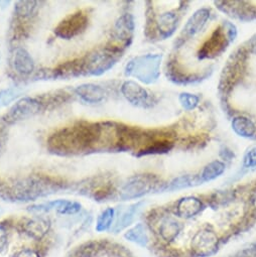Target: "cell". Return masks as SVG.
I'll use <instances>...</instances> for the list:
<instances>
[{
	"instance_id": "4fadbf2b",
	"label": "cell",
	"mask_w": 256,
	"mask_h": 257,
	"mask_svg": "<svg viewBox=\"0 0 256 257\" xmlns=\"http://www.w3.org/2000/svg\"><path fill=\"white\" fill-rule=\"evenodd\" d=\"M81 208V205L76 203V202H71V201H66V200H58V201H53L48 204H43L39 206H34V210H51L55 209L61 214H74L78 212Z\"/></svg>"
},
{
	"instance_id": "d4e9b609",
	"label": "cell",
	"mask_w": 256,
	"mask_h": 257,
	"mask_svg": "<svg viewBox=\"0 0 256 257\" xmlns=\"http://www.w3.org/2000/svg\"><path fill=\"white\" fill-rule=\"evenodd\" d=\"M234 257H256V243L249 247L243 248L242 250H239L234 255Z\"/></svg>"
},
{
	"instance_id": "2e32d148",
	"label": "cell",
	"mask_w": 256,
	"mask_h": 257,
	"mask_svg": "<svg viewBox=\"0 0 256 257\" xmlns=\"http://www.w3.org/2000/svg\"><path fill=\"white\" fill-rule=\"evenodd\" d=\"M125 238L142 247H147L150 243V237L143 224H138L125 233Z\"/></svg>"
},
{
	"instance_id": "44dd1931",
	"label": "cell",
	"mask_w": 256,
	"mask_h": 257,
	"mask_svg": "<svg viewBox=\"0 0 256 257\" xmlns=\"http://www.w3.org/2000/svg\"><path fill=\"white\" fill-rule=\"evenodd\" d=\"M224 172V165L220 162H214L211 165H209L202 174V179L205 182L212 181L219 177Z\"/></svg>"
},
{
	"instance_id": "9a60e30c",
	"label": "cell",
	"mask_w": 256,
	"mask_h": 257,
	"mask_svg": "<svg viewBox=\"0 0 256 257\" xmlns=\"http://www.w3.org/2000/svg\"><path fill=\"white\" fill-rule=\"evenodd\" d=\"M134 32V20L132 16L122 17L116 24L115 37L117 40L125 41L131 39Z\"/></svg>"
},
{
	"instance_id": "7a4b0ae2",
	"label": "cell",
	"mask_w": 256,
	"mask_h": 257,
	"mask_svg": "<svg viewBox=\"0 0 256 257\" xmlns=\"http://www.w3.org/2000/svg\"><path fill=\"white\" fill-rule=\"evenodd\" d=\"M220 240L213 230L203 229L195 234L191 242V251L195 257H211L219 250Z\"/></svg>"
},
{
	"instance_id": "4316f807",
	"label": "cell",
	"mask_w": 256,
	"mask_h": 257,
	"mask_svg": "<svg viewBox=\"0 0 256 257\" xmlns=\"http://www.w3.org/2000/svg\"><path fill=\"white\" fill-rule=\"evenodd\" d=\"M8 243V235L6 232V229L0 225V251H2Z\"/></svg>"
},
{
	"instance_id": "603a6c76",
	"label": "cell",
	"mask_w": 256,
	"mask_h": 257,
	"mask_svg": "<svg viewBox=\"0 0 256 257\" xmlns=\"http://www.w3.org/2000/svg\"><path fill=\"white\" fill-rule=\"evenodd\" d=\"M36 3H19L16 8V12L18 16L24 19L32 17L36 12Z\"/></svg>"
},
{
	"instance_id": "ffe728a7",
	"label": "cell",
	"mask_w": 256,
	"mask_h": 257,
	"mask_svg": "<svg viewBox=\"0 0 256 257\" xmlns=\"http://www.w3.org/2000/svg\"><path fill=\"white\" fill-rule=\"evenodd\" d=\"M114 219V210L112 208H107L98 217L96 223V230L98 232H104L108 230Z\"/></svg>"
},
{
	"instance_id": "e0dca14e",
	"label": "cell",
	"mask_w": 256,
	"mask_h": 257,
	"mask_svg": "<svg viewBox=\"0 0 256 257\" xmlns=\"http://www.w3.org/2000/svg\"><path fill=\"white\" fill-rule=\"evenodd\" d=\"M208 18H209V13L205 10L196 13L195 16L191 18L188 25L186 26V29H185L186 33L189 35L197 34L206 24V21L208 20Z\"/></svg>"
},
{
	"instance_id": "d6986e66",
	"label": "cell",
	"mask_w": 256,
	"mask_h": 257,
	"mask_svg": "<svg viewBox=\"0 0 256 257\" xmlns=\"http://www.w3.org/2000/svg\"><path fill=\"white\" fill-rule=\"evenodd\" d=\"M232 125L234 131L242 137H251L255 132L254 125L246 118H236Z\"/></svg>"
},
{
	"instance_id": "8fae6325",
	"label": "cell",
	"mask_w": 256,
	"mask_h": 257,
	"mask_svg": "<svg viewBox=\"0 0 256 257\" xmlns=\"http://www.w3.org/2000/svg\"><path fill=\"white\" fill-rule=\"evenodd\" d=\"M76 94L82 98L83 101L94 104L102 101L105 96L104 90L94 84H83L75 89Z\"/></svg>"
},
{
	"instance_id": "7c38bea8",
	"label": "cell",
	"mask_w": 256,
	"mask_h": 257,
	"mask_svg": "<svg viewBox=\"0 0 256 257\" xmlns=\"http://www.w3.org/2000/svg\"><path fill=\"white\" fill-rule=\"evenodd\" d=\"M203 209L202 202L195 197H187L179 201L177 213L183 218H192L198 215Z\"/></svg>"
},
{
	"instance_id": "7402d4cb",
	"label": "cell",
	"mask_w": 256,
	"mask_h": 257,
	"mask_svg": "<svg viewBox=\"0 0 256 257\" xmlns=\"http://www.w3.org/2000/svg\"><path fill=\"white\" fill-rule=\"evenodd\" d=\"M20 96L18 89L9 88L0 91V109L8 106L11 102L15 101Z\"/></svg>"
},
{
	"instance_id": "52a82bcc",
	"label": "cell",
	"mask_w": 256,
	"mask_h": 257,
	"mask_svg": "<svg viewBox=\"0 0 256 257\" xmlns=\"http://www.w3.org/2000/svg\"><path fill=\"white\" fill-rule=\"evenodd\" d=\"M114 55L95 53L84 60V70L91 75H101L113 66Z\"/></svg>"
},
{
	"instance_id": "30bf717a",
	"label": "cell",
	"mask_w": 256,
	"mask_h": 257,
	"mask_svg": "<svg viewBox=\"0 0 256 257\" xmlns=\"http://www.w3.org/2000/svg\"><path fill=\"white\" fill-rule=\"evenodd\" d=\"M15 70L22 75H29L35 69V63L32 56L25 49L19 48L15 51L13 58Z\"/></svg>"
},
{
	"instance_id": "8992f818",
	"label": "cell",
	"mask_w": 256,
	"mask_h": 257,
	"mask_svg": "<svg viewBox=\"0 0 256 257\" xmlns=\"http://www.w3.org/2000/svg\"><path fill=\"white\" fill-rule=\"evenodd\" d=\"M227 45L226 35L222 28H218L214 31L211 37L203 45L199 52L201 58H211L220 54Z\"/></svg>"
},
{
	"instance_id": "484cf974",
	"label": "cell",
	"mask_w": 256,
	"mask_h": 257,
	"mask_svg": "<svg viewBox=\"0 0 256 257\" xmlns=\"http://www.w3.org/2000/svg\"><path fill=\"white\" fill-rule=\"evenodd\" d=\"M245 165L247 167L256 166V150L250 151L245 157Z\"/></svg>"
},
{
	"instance_id": "5b68a950",
	"label": "cell",
	"mask_w": 256,
	"mask_h": 257,
	"mask_svg": "<svg viewBox=\"0 0 256 257\" xmlns=\"http://www.w3.org/2000/svg\"><path fill=\"white\" fill-rule=\"evenodd\" d=\"M41 109V103L36 99L24 98L17 102L11 111L6 115L7 122H16L34 114L38 113Z\"/></svg>"
},
{
	"instance_id": "83f0119b",
	"label": "cell",
	"mask_w": 256,
	"mask_h": 257,
	"mask_svg": "<svg viewBox=\"0 0 256 257\" xmlns=\"http://www.w3.org/2000/svg\"><path fill=\"white\" fill-rule=\"evenodd\" d=\"M18 257H40V255L33 249H26Z\"/></svg>"
},
{
	"instance_id": "277c9868",
	"label": "cell",
	"mask_w": 256,
	"mask_h": 257,
	"mask_svg": "<svg viewBox=\"0 0 256 257\" xmlns=\"http://www.w3.org/2000/svg\"><path fill=\"white\" fill-rule=\"evenodd\" d=\"M159 57H141L127 65L126 74L139 78L145 83H151L159 74Z\"/></svg>"
},
{
	"instance_id": "3957f363",
	"label": "cell",
	"mask_w": 256,
	"mask_h": 257,
	"mask_svg": "<svg viewBox=\"0 0 256 257\" xmlns=\"http://www.w3.org/2000/svg\"><path fill=\"white\" fill-rule=\"evenodd\" d=\"M88 23V15L84 11H80L63 20L56 28L55 34L59 38L70 40L85 32Z\"/></svg>"
},
{
	"instance_id": "ac0fdd59",
	"label": "cell",
	"mask_w": 256,
	"mask_h": 257,
	"mask_svg": "<svg viewBox=\"0 0 256 257\" xmlns=\"http://www.w3.org/2000/svg\"><path fill=\"white\" fill-rule=\"evenodd\" d=\"M140 205H141V203L133 205L130 208H127V210L125 212H123V214L121 215V217L119 218V220L116 224V227H115L116 231H120V230L126 228L128 225H131L134 222L136 215L140 209Z\"/></svg>"
},
{
	"instance_id": "cb8c5ba5",
	"label": "cell",
	"mask_w": 256,
	"mask_h": 257,
	"mask_svg": "<svg viewBox=\"0 0 256 257\" xmlns=\"http://www.w3.org/2000/svg\"><path fill=\"white\" fill-rule=\"evenodd\" d=\"M180 101L183 104V106L186 109H193L197 106L198 104V97L192 95V94H188V93H184L181 95L180 97Z\"/></svg>"
},
{
	"instance_id": "6da1fadb",
	"label": "cell",
	"mask_w": 256,
	"mask_h": 257,
	"mask_svg": "<svg viewBox=\"0 0 256 257\" xmlns=\"http://www.w3.org/2000/svg\"><path fill=\"white\" fill-rule=\"evenodd\" d=\"M101 135L102 127L78 123L54 135L49 141L50 150L62 155L85 152L101 143Z\"/></svg>"
},
{
	"instance_id": "ba28073f",
	"label": "cell",
	"mask_w": 256,
	"mask_h": 257,
	"mask_svg": "<svg viewBox=\"0 0 256 257\" xmlns=\"http://www.w3.org/2000/svg\"><path fill=\"white\" fill-rule=\"evenodd\" d=\"M152 189V184L144 178H135L122 189L123 199H135L144 196Z\"/></svg>"
},
{
	"instance_id": "9c48e42d",
	"label": "cell",
	"mask_w": 256,
	"mask_h": 257,
	"mask_svg": "<svg viewBox=\"0 0 256 257\" xmlns=\"http://www.w3.org/2000/svg\"><path fill=\"white\" fill-rule=\"evenodd\" d=\"M122 93L133 104L145 106L149 101V95L145 89L134 82H126L122 86Z\"/></svg>"
},
{
	"instance_id": "5bb4252c",
	"label": "cell",
	"mask_w": 256,
	"mask_h": 257,
	"mask_svg": "<svg viewBox=\"0 0 256 257\" xmlns=\"http://www.w3.org/2000/svg\"><path fill=\"white\" fill-rule=\"evenodd\" d=\"M181 230L182 226L177 220L173 218H167L162 222L160 226V235L164 241L171 243L177 239L181 233Z\"/></svg>"
},
{
	"instance_id": "f1b7e54d",
	"label": "cell",
	"mask_w": 256,
	"mask_h": 257,
	"mask_svg": "<svg viewBox=\"0 0 256 257\" xmlns=\"http://www.w3.org/2000/svg\"><path fill=\"white\" fill-rule=\"evenodd\" d=\"M253 205H254V208H256V198H255V200L253 201Z\"/></svg>"
}]
</instances>
